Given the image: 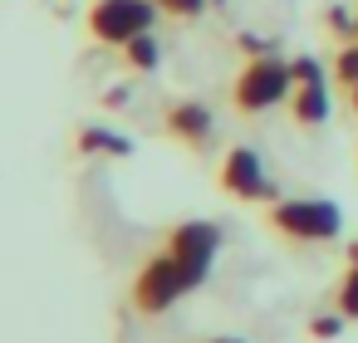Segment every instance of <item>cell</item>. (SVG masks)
Instances as JSON below:
<instances>
[{
  "label": "cell",
  "instance_id": "1",
  "mask_svg": "<svg viewBox=\"0 0 358 343\" xmlns=\"http://www.w3.org/2000/svg\"><path fill=\"white\" fill-rule=\"evenodd\" d=\"M265 226L294 245H324V240H338L343 211L329 196H280V201H270Z\"/></svg>",
  "mask_w": 358,
  "mask_h": 343
},
{
  "label": "cell",
  "instance_id": "2",
  "mask_svg": "<svg viewBox=\"0 0 358 343\" xmlns=\"http://www.w3.org/2000/svg\"><path fill=\"white\" fill-rule=\"evenodd\" d=\"M289 94H294V74H289V59H280V54L250 59L231 84L236 113H270V108L289 103Z\"/></svg>",
  "mask_w": 358,
  "mask_h": 343
},
{
  "label": "cell",
  "instance_id": "3",
  "mask_svg": "<svg viewBox=\"0 0 358 343\" xmlns=\"http://www.w3.org/2000/svg\"><path fill=\"white\" fill-rule=\"evenodd\" d=\"M157 6L152 0H94V6L84 10V25H89V35L99 40V45H113V50H123L128 40H138V35H148L152 25H157Z\"/></svg>",
  "mask_w": 358,
  "mask_h": 343
},
{
  "label": "cell",
  "instance_id": "4",
  "mask_svg": "<svg viewBox=\"0 0 358 343\" xmlns=\"http://www.w3.org/2000/svg\"><path fill=\"white\" fill-rule=\"evenodd\" d=\"M216 250H221V226L216 221H177L172 231H167V255L187 270V279H192V289H201L206 284V275H211V265H216Z\"/></svg>",
  "mask_w": 358,
  "mask_h": 343
},
{
  "label": "cell",
  "instance_id": "5",
  "mask_svg": "<svg viewBox=\"0 0 358 343\" xmlns=\"http://www.w3.org/2000/svg\"><path fill=\"white\" fill-rule=\"evenodd\" d=\"M182 294H192V279H187V270L162 250V255H152L143 270H138V279H133V304H138V314H167Z\"/></svg>",
  "mask_w": 358,
  "mask_h": 343
},
{
  "label": "cell",
  "instance_id": "6",
  "mask_svg": "<svg viewBox=\"0 0 358 343\" xmlns=\"http://www.w3.org/2000/svg\"><path fill=\"white\" fill-rule=\"evenodd\" d=\"M216 182H221V191H226V196L250 201V206H255V201H280V187L270 182L265 157H260L255 147H231V152L221 157Z\"/></svg>",
  "mask_w": 358,
  "mask_h": 343
},
{
  "label": "cell",
  "instance_id": "7",
  "mask_svg": "<svg viewBox=\"0 0 358 343\" xmlns=\"http://www.w3.org/2000/svg\"><path fill=\"white\" fill-rule=\"evenodd\" d=\"M162 128H167V138H177L182 147H196V152L211 147V138H216V118H211V108L196 103V98H177V103H167Z\"/></svg>",
  "mask_w": 358,
  "mask_h": 343
},
{
  "label": "cell",
  "instance_id": "8",
  "mask_svg": "<svg viewBox=\"0 0 358 343\" xmlns=\"http://www.w3.org/2000/svg\"><path fill=\"white\" fill-rule=\"evenodd\" d=\"M329 113H334V103H329V84H324V79L294 84V94H289V118H294L299 128H324Z\"/></svg>",
  "mask_w": 358,
  "mask_h": 343
},
{
  "label": "cell",
  "instance_id": "9",
  "mask_svg": "<svg viewBox=\"0 0 358 343\" xmlns=\"http://www.w3.org/2000/svg\"><path fill=\"white\" fill-rule=\"evenodd\" d=\"M74 147H79V157H108V162H118V157H128V152H133V143H128L123 133L103 128V123H89V128H79Z\"/></svg>",
  "mask_w": 358,
  "mask_h": 343
},
{
  "label": "cell",
  "instance_id": "10",
  "mask_svg": "<svg viewBox=\"0 0 358 343\" xmlns=\"http://www.w3.org/2000/svg\"><path fill=\"white\" fill-rule=\"evenodd\" d=\"M123 64L138 69V74H157V64H162V45H157V35L148 30V35L128 40V45H123Z\"/></svg>",
  "mask_w": 358,
  "mask_h": 343
},
{
  "label": "cell",
  "instance_id": "11",
  "mask_svg": "<svg viewBox=\"0 0 358 343\" xmlns=\"http://www.w3.org/2000/svg\"><path fill=\"white\" fill-rule=\"evenodd\" d=\"M334 79H338V89H343V94L358 84V40H348V45L338 50V59H334Z\"/></svg>",
  "mask_w": 358,
  "mask_h": 343
},
{
  "label": "cell",
  "instance_id": "12",
  "mask_svg": "<svg viewBox=\"0 0 358 343\" xmlns=\"http://www.w3.org/2000/svg\"><path fill=\"white\" fill-rule=\"evenodd\" d=\"M324 20H329V30H334L343 45H348V40H358V15H353L348 6H329V15H324Z\"/></svg>",
  "mask_w": 358,
  "mask_h": 343
},
{
  "label": "cell",
  "instance_id": "13",
  "mask_svg": "<svg viewBox=\"0 0 358 343\" xmlns=\"http://www.w3.org/2000/svg\"><path fill=\"white\" fill-rule=\"evenodd\" d=\"M152 6L162 15H172V20H196V15H206L211 0H152Z\"/></svg>",
  "mask_w": 358,
  "mask_h": 343
},
{
  "label": "cell",
  "instance_id": "14",
  "mask_svg": "<svg viewBox=\"0 0 358 343\" xmlns=\"http://www.w3.org/2000/svg\"><path fill=\"white\" fill-rule=\"evenodd\" d=\"M338 314L358 319V265H348V275L338 279Z\"/></svg>",
  "mask_w": 358,
  "mask_h": 343
},
{
  "label": "cell",
  "instance_id": "15",
  "mask_svg": "<svg viewBox=\"0 0 358 343\" xmlns=\"http://www.w3.org/2000/svg\"><path fill=\"white\" fill-rule=\"evenodd\" d=\"M348 323V314H314L309 319V338H338Z\"/></svg>",
  "mask_w": 358,
  "mask_h": 343
},
{
  "label": "cell",
  "instance_id": "16",
  "mask_svg": "<svg viewBox=\"0 0 358 343\" xmlns=\"http://www.w3.org/2000/svg\"><path fill=\"white\" fill-rule=\"evenodd\" d=\"M289 74H294V84H314V79H324V64L314 54H299V59H289Z\"/></svg>",
  "mask_w": 358,
  "mask_h": 343
},
{
  "label": "cell",
  "instance_id": "17",
  "mask_svg": "<svg viewBox=\"0 0 358 343\" xmlns=\"http://www.w3.org/2000/svg\"><path fill=\"white\" fill-rule=\"evenodd\" d=\"M236 45H241L250 59H260V54H275V45H270V40H260V35H236Z\"/></svg>",
  "mask_w": 358,
  "mask_h": 343
},
{
  "label": "cell",
  "instance_id": "18",
  "mask_svg": "<svg viewBox=\"0 0 358 343\" xmlns=\"http://www.w3.org/2000/svg\"><path fill=\"white\" fill-rule=\"evenodd\" d=\"M128 98H133V89H128V84H118V89H108V94H103V103H108V108H123Z\"/></svg>",
  "mask_w": 358,
  "mask_h": 343
},
{
  "label": "cell",
  "instance_id": "19",
  "mask_svg": "<svg viewBox=\"0 0 358 343\" xmlns=\"http://www.w3.org/2000/svg\"><path fill=\"white\" fill-rule=\"evenodd\" d=\"M348 108H353V118H358V84L348 89Z\"/></svg>",
  "mask_w": 358,
  "mask_h": 343
},
{
  "label": "cell",
  "instance_id": "20",
  "mask_svg": "<svg viewBox=\"0 0 358 343\" xmlns=\"http://www.w3.org/2000/svg\"><path fill=\"white\" fill-rule=\"evenodd\" d=\"M348 265H358V240H353V245H348Z\"/></svg>",
  "mask_w": 358,
  "mask_h": 343
},
{
  "label": "cell",
  "instance_id": "21",
  "mask_svg": "<svg viewBox=\"0 0 358 343\" xmlns=\"http://www.w3.org/2000/svg\"><path fill=\"white\" fill-rule=\"evenodd\" d=\"M206 343H245V338H206Z\"/></svg>",
  "mask_w": 358,
  "mask_h": 343
}]
</instances>
